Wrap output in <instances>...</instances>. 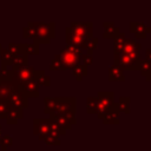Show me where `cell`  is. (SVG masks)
<instances>
[{"mask_svg":"<svg viewBox=\"0 0 151 151\" xmlns=\"http://www.w3.org/2000/svg\"><path fill=\"white\" fill-rule=\"evenodd\" d=\"M142 60L140 53L134 52V53H114V63L118 65L123 71H138L139 63Z\"/></svg>","mask_w":151,"mask_h":151,"instance_id":"obj_1","label":"cell"},{"mask_svg":"<svg viewBox=\"0 0 151 151\" xmlns=\"http://www.w3.org/2000/svg\"><path fill=\"white\" fill-rule=\"evenodd\" d=\"M83 52H84V50H81L80 47L66 45V47L64 50H61V52L58 55H55V58H58L66 68H72L77 64L81 63L80 55Z\"/></svg>","mask_w":151,"mask_h":151,"instance_id":"obj_2","label":"cell"},{"mask_svg":"<svg viewBox=\"0 0 151 151\" xmlns=\"http://www.w3.org/2000/svg\"><path fill=\"white\" fill-rule=\"evenodd\" d=\"M70 28L72 32H74L76 34L80 35L84 39L93 37V24L91 21H86V22L73 21V22H71Z\"/></svg>","mask_w":151,"mask_h":151,"instance_id":"obj_3","label":"cell"},{"mask_svg":"<svg viewBox=\"0 0 151 151\" xmlns=\"http://www.w3.org/2000/svg\"><path fill=\"white\" fill-rule=\"evenodd\" d=\"M64 111H70L74 112L77 111V99L68 97V98H58V105L54 112H64Z\"/></svg>","mask_w":151,"mask_h":151,"instance_id":"obj_4","label":"cell"},{"mask_svg":"<svg viewBox=\"0 0 151 151\" xmlns=\"http://www.w3.org/2000/svg\"><path fill=\"white\" fill-rule=\"evenodd\" d=\"M97 98L99 100V107L110 110L114 105V92L111 91H99L97 93Z\"/></svg>","mask_w":151,"mask_h":151,"instance_id":"obj_5","label":"cell"},{"mask_svg":"<svg viewBox=\"0 0 151 151\" xmlns=\"http://www.w3.org/2000/svg\"><path fill=\"white\" fill-rule=\"evenodd\" d=\"M119 110H118V107H117V104L114 103V105L109 110V112L101 118V120H103V124H105V125H109V124H114V125H117V124H119L120 123V116H119Z\"/></svg>","mask_w":151,"mask_h":151,"instance_id":"obj_6","label":"cell"},{"mask_svg":"<svg viewBox=\"0 0 151 151\" xmlns=\"http://www.w3.org/2000/svg\"><path fill=\"white\" fill-rule=\"evenodd\" d=\"M65 34H66V38H65L66 45L77 46V47H80V48L83 50V45H84V41H85L84 38H81L80 35H78V34H76L74 32H72L70 27H67V28L65 29Z\"/></svg>","mask_w":151,"mask_h":151,"instance_id":"obj_7","label":"cell"},{"mask_svg":"<svg viewBox=\"0 0 151 151\" xmlns=\"http://www.w3.org/2000/svg\"><path fill=\"white\" fill-rule=\"evenodd\" d=\"M130 32L133 33L134 37L138 39H145L147 35L146 25L144 22H139V21H131L130 22Z\"/></svg>","mask_w":151,"mask_h":151,"instance_id":"obj_8","label":"cell"},{"mask_svg":"<svg viewBox=\"0 0 151 151\" xmlns=\"http://www.w3.org/2000/svg\"><path fill=\"white\" fill-rule=\"evenodd\" d=\"M103 27H104L103 37L105 39H113L120 32L119 27H117L112 21H105V22H103Z\"/></svg>","mask_w":151,"mask_h":151,"instance_id":"obj_9","label":"cell"},{"mask_svg":"<svg viewBox=\"0 0 151 151\" xmlns=\"http://www.w3.org/2000/svg\"><path fill=\"white\" fill-rule=\"evenodd\" d=\"M109 80L110 81H124V71L116 64L109 67Z\"/></svg>","mask_w":151,"mask_h":151,"instance_id":"obj_10","label":"cell"},{"mask_svg":"<svg viewBox=\"0 0 151 151\" xmlns=\"http://www.w3.org/2000/svg\"><path fill=\"white\" fill-rule=\"evenodd\" d=\"M139 51H140V45L134 39H125L124 40L122 52L129 54V53H134V52H139Z\"/></svg>","mask_w":151,"mask_h":151,"instance_id":"obj_11","label":"cell"},{"mask_svg":"<svg viewBox=\"0 0 151 151\" xmlns=\"http://www.w3.org/2000/svg\"><path fill=\"white\" fill-rule=\"evenodd\" d=\"M72 72H73L74 78L78 81H81L87 76V66L84 65L83 63H79V64H77L76 66L72 67Z\"/></svg>","mask_w":151,"mask_h":151,"instance_id":"obj_12","label":"cell"},{"mask_svg":"<svg viewBox=\"0 0 151 151\" xmlns=\"http://www.w3.org/2000/svg\"><path fill=\"white\" fill-rule=\"evenodd\" d=\"M138 71L140 72L142 76H144L146 81H150V73H151V61L147 59H143L139 63Z\"/></svg>","mask_w":151,"mask_h":151,"instance_id":"obj_13","label":"cell"},{"mask_svg":"<svg viewBox=\"0 0 151 151\" xmlns=\"http://www.w3.org/2000/svg\"><path fill=\"white\" fill-rule=\"evenodd\" d=\"M130 103H131V98L130 97H120L119 98V101L117 103V107H118V110H119V112L122 113H126V114H129L130 112H131V110H130Z\"/></svg>","mask_w":151,"mask_h":151,"instance_id":"obj_14","label":"cell"},{"mask_svg":"<svg viewBox=\"0 0 151 151\" xmlns=\"http://www.w3.org/2000/svg\"><path fill=\"white\" fill-rule=\"evenodd\" d=\"M99 105V100L97 97H88L86 100V111L88 114H94L97 112Z\"/></svg>","mask_w":151,"mask_h":151,"instance_id":"obj_15","label":"cell"},{"mask_svg":"<svg viewBox=\"0 0 151 151\" xmlns=\"http://www.w3.org/2000/svg\"><path fill=\"white\" fill-rule=\"evenodd\" d=\"M126 38H125V34L123 33V32H119L114 38H113V40H114V53H119V52H122V48H123V44H124V40H125Z\"/></svg>","mask_w":151,"mask_h":151,"instance_id":"obj_16","label":"cell"},{"mask_svg":"<svg viewBox=\"0 0 151 151\" xmlns=\"http://www.w3.org/2000/svg\"><path fill=\"white\" fill-rule=\"evenodd\" d=\"M98 39L97 38H93V37H91V38H87V39H85V41H84V45H83V50L84 51H94L96 48H97V46H98Z\"/></svg>","mask_w":151,"mask_h":151,"instance_id":"obj_17","label":"cell"},{"mask_svg":"<svg viewBox=\"0 0 151 151\" xmlns=\"http://www.w3.org/2000/svg\"><path fill=\"white\" fill-rule=\"evenodd\" d=\"M58 105V98H46L45 99V112H54Z\"/></svg>","mask_w":151,"mask_h":151,"instance_id":"obj_18","label":"cell"},{"mask_svg":"<svg viewBox=\"0 0 151 151\" xmlns=\"http://www.w3.org/2000/svg\"><path fill=\"white\" fill-rule=\"evenodd\" d=\"M50 68H51L52 71H64V70H66V67L63 65V63H61L58 58H54V59L52 60Z\"/></svg>","mask_w":151,"mask_h":151,"instance_id":"obj_19","label":"cell"},{"mask_svg":"<svg viewBox=\"0 0 151 151\" xmlns=\"http://www.w3.org/2000/svg\"><path fill=\"white\" fill-rule=\"evenodd\" d=\"M80 61H81L84 65L90 66V65L93 63V57H92V54H88V53H86V52H83L81 55H80Z\"/></svg>","mask_w":151,"mask_h":151,"instance_id":"obj_20","label":"cell"},{"mask_svg":"<svg viewBox=\"0 0 151 151\" xmlns=\"http://www.w3.org/2000/svg\"><path fill=\"white\" fill-rule=\"evenodd\" d=\"M37 73L39 74V77H37V81H38L39 84L44 85V86H50V78L46 77L42 71H39V72H37Z\"/></svg>","mask_w":151,"mask_h":151,"instance_id":"obj_21","label":"cell"},{"mask_svg":"<svg viewBox=\"0 0 151 151\" xmlns=\"http://www.w3.org/2000/svg\"><path fill=\"white\" fill-rule=\"evenodd\" d=\"M145 59H147V60L151 61V47L145 51Z\"/></svg>","mask_w":151,"mask_h":151,"instance_id":"obj_22","label":"cell"},{"mask_svg":"<svg viewBox=\"0 0 151 151\" xmlns=\"http://www.w3.org/2000/svg\"><path fill=\"white\" fill-rule=\"evenodd\" d=\"M146 33H151V27H147L146 26Z\"/></svg>","mask_w":151,"mask_h":151,"instance_id":"obj_23","label":"cell"},{"mask_svg":"<svg viewBox=\"0 0 151 151\" xmlns=\"http://www.w3.org/2000/svg\"><path fill=\"white\" fill-rule=\"evenodd\" d=\"M0 136H1V133H0Z\"/></svg>","mask_w":151,"mask_h":151,"instance_id":"obj_24","label":"cell"},{"mask_svg":"<svg viewBox=\"0 0 151 151\" xmlns=\"http://www.w3.org/2000/svg\"><path fill=\"white\" fill-rule=\"evenodd\" d=\"M150 34H151V33H150Z\"/></svg>","mask_w":151,"mask_h":151,"instance_id":"obj_25","label":"cell"}]
</instances>
